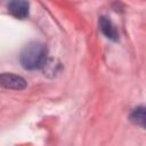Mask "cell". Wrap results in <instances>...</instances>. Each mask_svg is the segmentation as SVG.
I'll use <instances>...</instances> for the list:
<instances>
[{
    "mask_svg": "<svg viewBox=\"0 0 146 146\" xmlns=\"http://www.w3.org/2000/svg\"><path fill=\"white\" fill-rule=\"evenodd\" d=\"M47 46L41 41L27 42L19 52V63L24 70L36 71L43 68L48 58Z\"/></svg>",
    "mask_w": 146,
    "mask_h": 146,
    "instance_id": "cell-1",
    "label": "cell"
},
{
    "mask_svg": "<svg viewBox=\"0 0 146 146\" xmlns=\"http://www.w3.org/2000/svg\"><path fill=\"white\" fill-rule=\"evenodd\" d=\"M0 80H1L2 88H6V89L24 90L27 86L26 80L24 78L13 73H2L0 76Z\"/></svg>",
    "mask_w": 146,
    "mask_h": 146,
    "instance_id": "cell-2",
    "label": "cell"
},
{
    "mask_svg": "<svg viewBox=\"0 0 146 146\" xmlns=\"http://www.w3.org/2000/svg\"><path fill=\"white\" fill-rule=\"evenodd\" d=\"M8 11L17 19H25L30 14V3L27 0H10L8 2Z\"/></svg>",
    "mask_w": 146,
    "mask_h": 146,
    "instance_id": "cell-3",
    "label": "cell"
},
{
    "mask_svg": "<svg viewBox=\"0 0 146 146\" xmlns=\"http://www.w3.org/2000/svg\"><path fill=\"white\" fill-rule=\"evenodd\" d=\"M98 25H99V30L100 32L111 41H117L119 40V33L115 27V25L113 24V22L106 17V16H100L99 21H98Z\"/></svg>",
    "mask_w": 146,
    "mask_h": 146,
    "instance_id": "cell-4",
    "label": "cell"
},
{
    "mask_svg": "<svg viewBox=\"0 0 146 146\" xmlns=\"http://www.w3.org/2000/svg\"><path fill=\"white\" fill-rule=\"evenodd\" d=\"M130 120L135 124L146 129V106H137L130 113Z\"/></svg>",
    "mask_w": 146,
    "mask_h": 146,
    "instance_id": "cell-5",
    "label": "cell"
},
{
    "mask_svg": "<svg viewBox=\"0 0 146 146\" xmlns=\"http://www.w3.org/2000/svg\"><path fill=\"white\" fill-rule=\"evenodd\" d=\"M62 66L59 63H57L55 59H48L46 65L43 66V70H44V75H48V76H55L57 73H59Z\"/></svg>",
    "mask_w": 146,
    "mask_h": 146,
    "instance_id": "cell-6",
    "label": "cell"
}]
</instances>
